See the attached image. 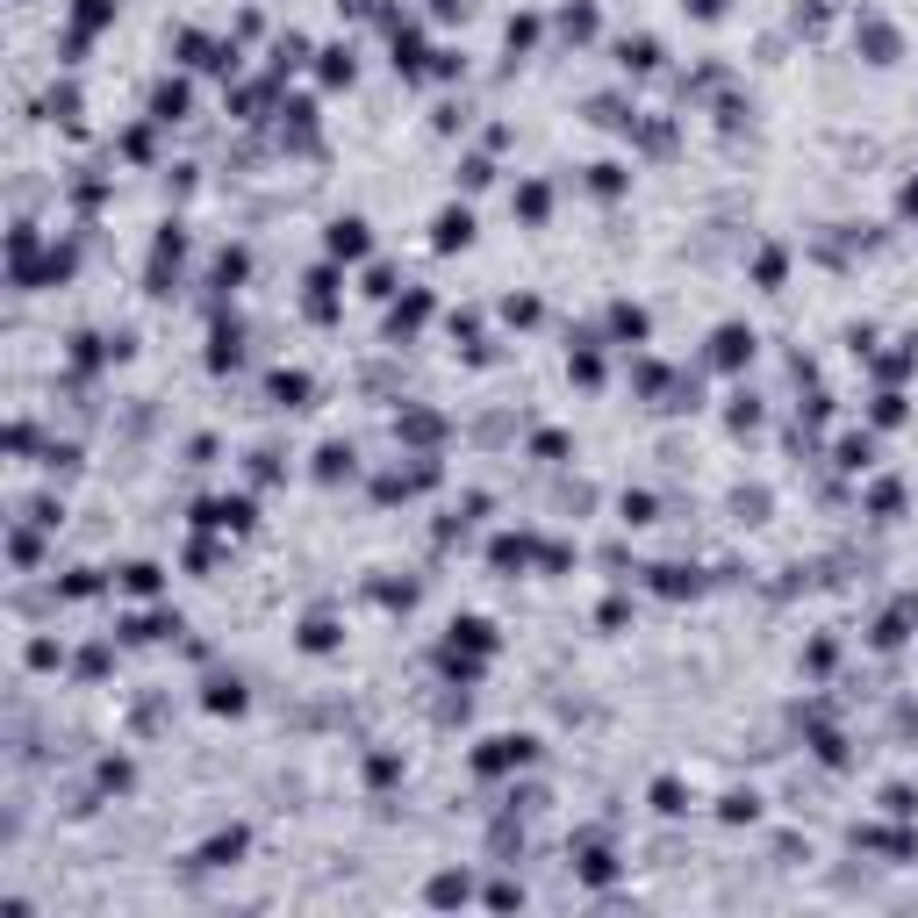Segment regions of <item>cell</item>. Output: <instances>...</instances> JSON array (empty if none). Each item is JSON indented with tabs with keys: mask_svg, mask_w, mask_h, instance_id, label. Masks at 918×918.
I'll list each match as a JSON object with an SVG mask.
<instances>
[{
	"mask_svg": "<svg viewBox=\"0 0 918 918\" xmlns=\"http://www.w3.org/2000/svg\"><path fill=\"white\" fill-rule=\"evenodd\" d=\"M854 44L868 51V65H890V58H897V29H890L883 15H861V22H854Z\"/></svg>",
	"mask_w": 918,
	"mask_h": 918,
	"instance_id": "19",
	"label": "cell"
},
{
	"mask_svg": "<svg viewBox=\"0 0 918 918\" xmlns=\"http://www.w3.org/2000/svg\"><path fill=\"white\" fill-rule=\"evenodd\" d=\"M653 495H646V488H624V495H617V524H653Z\"/></svg>",
	"mask_w": 918,
	"mask_h": 918,
	"instance_id": "42",
	"label": "cell"
},
{
	"mask_svg": "<svg viewBox=\"0 0 918 918\" xmlns=\"http://www.w3.org/2000/svg\"><path fill=\"white\" fill-rule=\"evenodd\" d=\"M266 395H273V409H309L316 381L302 374V366H273V374H266Z\"/></svg>",
	"mask_w": 918,
	"mask_h": 918,
	"instance_id": "11",
	"label": "cell"
},
{
	"mask_svg": "<svg viewBox=\"0 0 918 918\" xmlns=\"http://www.w3.org/2000/svg\"><path fill=\"white\" fill-rule=\"evenodd\" d=\"M531 452H538V460H553V467H560V460H567V452H574V438H567V431H538V438H531Z\"/></svg>",
	"mask_w": 918,
	"mask_h": 918,
	"instance_id": "52",
	"label": "cell"
},
{
	"mask_svg": "<svg viewBox=\"0 0 918 918\" xmlns=\"http://www.w3.org/2000/svg\"><path fill=\"white\" fill-rule=\"evenodd\" d=\"M115 589L137 596V603H158V596H166V567H158V560H122V567H115Z\"/></svg>",
	"mask_w": 918,
	"mask_h": 918,
	"instance_id": "13",
	"label": "cell"
},
{
	"mask_svg": "<svg viewBox=\"0 0 918 918\" xmlns=\"http://www.w3.org/2000/svg\"><path fill=\"white\" fill-rule=\"evenodd\" d=\"M832 460H840L847 474H868L876 467V431H847L840 445H832Z\"/></svg>",
	"mask_w": 918,
	"mask_h": 918,
	"instance_id": "28",
	"label": "cell"
},
{
	"mask_svg": "<svg viewBox=\"0 0 918 918\" xmlns=\"http://www.w3.org/2000/svg\"><path fill=\"white\" fill-rule=\"evenodd\" d=\"M424 316H431V287H402V302L388 309V338H395V345H409L416 330H424Z\"/></svg>",
	"mask_w": 918,
	"mask_h": 918,
	"instance_id": "12",
	"label": "cell"
},
{
	"mask_svg": "<svg viewBox=\"0 0 918 918\" xmlns=\"http://www.w3.org/2000/svg\"><path fill=\"white\" fill-rule=\"evenodd\" d=\"M868 510H876V517H897V510H904V481H876V488H868Z\"/></svg>",
	"mask_w": 918,
	"mask_h": 918,
	"instance_id": "48",
	"label": "cell"
},
{
	"mask_svg": "<svg viewBox=\"0 0 918 918\" xmlns=\"http://www.w3.org/2000/svg\"><path fill=\"white\" fill-rule=\"evenodd\" d=\"M323 252L338 266H359L366 252H374V223H366V216H330V223H323Z\"/></svg>",
	"mask_w": 918,
	"mask_h": 918,
	"instance_id": "3",
	"label": "cell"
},
{
	"mask_svg": "<svg viewBox=\"0 0 918 918\" xmlns=\"http://www.w3.org/2000/svg\"><path fill=\"white\" fill-rule=\"evenodd\" d=\"M782 273H790V252H782V244H768L761 259H754V280H761V287H782Z\"/></svg>",
	"mask_w": 918,
	"mask_h": 918,
	"instance_id": "46",
	"label": "cell"
},
{
	"mask_svg": "<svg viewBox=\"0 0 918 918\" xmlns=\"http://www.w3.org/2000/svg\"><path fill=\"white\" fill-rule=\"evenodd\" d=\"M158 130H166V122H151V115H144V122H130L115 151L130 158V166H151V151H158Z\"/></svg>",
	"mask_w": 918,
	"mask_h": 918,
	"instance_id": "27",
	"label": "cell"
},
{
	"mask_svg": "<svg viewBox=\"0 0 918 918\" xmlns=\"http://www.w3.org/2000/svg\"><path fill=\"white\" fill-rule=\"evenodd\" d=\"M868 424H876V431H897V424H904V395H897V388H883V395L868 402Z\"/></svg>",
	"mask_w": 918,
	"mask_h": 918,
	"instance_id": "39",
	"label": "cell"
},
{
	"mask_svg": "<svg viewBox=\"0 0 918 918\" xmlns=\"http://www.w3.org/2000/svg\"><path fill=\"white\" fill-rule=\"evenodd\" d=\"M101 589H115V574H101V567H65V574H51V596H58V603H94Z\"/></svg>",
	"mask_w": 918,
	"mask_h": 918,
	"instance_id": "10",
	"label": "cell"
},
{
	"mask_svg": "<svg viewBox=\"0 0 918 918\" xmlns=\"http://www.w3.org/2000/svg\"><path fill=\"white\" fill-rule=\"evenodd\" d=\"M488 180H495V166H488L481 151H474V158H460V187H467V194H474V187H488Z\"/></svg>",
	"mask_w": 918,
	"mask_h": 918,
	"instance_id": "55",
	"label": "cell"
},
{
	"mask_svg": "<svg viewBox=\"0 0 918 918\" xmlns=\"http://www.w3.org/2000/svg\"><path fill=\"white\" fill-rule=\"evenodd\" d=\"M8 452H15V460H29V452H36V424H29V416L8 424Z\"/></svg>",
	"mask_w": 918,
	"mask_h": 918,
	"instance_id": "56",
	"label": "cell"
},
{
	"mask_svg": "<svg viewBox=\"0 0 918 918\" xmlns=\"http://www.w3.org/2000/svg\"><path fill=\"white\" fill-rule=\"evenodd\" d=\"M8 567H15V574H36V567H44V524H29V517L8 524Z\"/></svg>",
	"mask_w": 918,
	"mask_h": 918,
	"instance_id": "14",
	"label": "cell"
},
{
	"mask_svg": "<svg viewBox=\"0 0 918 918\" xmlns=\"http://www.w3.org/2000/svg\"><path fill=\"white\" fill-rule=\"evenodd\" d=\"M216 560H223V553H216L208 538H194V546H187V567H194V574H208V567H216Z\"/></svg>",
	"mask_w": 918,
	"mask_h": 918,
	"instance_id": "58",
	"label": "cell"
},
{
	"mask_svg": "<svg viewBox=\"0 0 918 918\" xmlns=\"http://www.w3.org/2000/svg\"><path fill=\"white\" fill-rule=\"evenodd\" d=\"M244 847H252V832H244V825H230V832H216V840H208V847L194 854V861H201V868H237V861H244Z\"/></svg>",
	"mask_w": 918,
	"mask_h": 918,
	"instance_id": "24",
	"label": "cell"
},
{
	"mask_svg": "<svg viewBox=\"0 0 918 918\" xmlns=\"http://www.w3.org/2000/svg\"><path fill=\"white\" fill-rule=\"evenodd\" d=\"M653 811H660V818H682V811H689V790H682L675 775H660V782H653Z\"/></svg>",
	"mask_w": 918,
	"mask_h": 918,
	"instance_id": "40",
	"label": "cell"
},
{
	"mask_svg": "<svg viewBox=\"0 0 918 918\" xmlns=\"http://www.w3.org/2000/svg\"><path fill=\"white\" fill-rule=\"evenodd\" d=\"M574 868H582V883H596V890H603L610 876H617V854H610L603 840H582V861H574Z\"/></svg>",
	"mask_w": 918,
	"mask_h": 918,
	"instance_id": "31",
	"label": "cell"
},
{
	"mask_svg": "<svg viewBox=\"0 0 918 918\" xmlns=\"http://www.w3.org/2000/svg\"><path fill=\"white\" fill-rule=\"evenodd\" d=\"M883 811H890V818H911V811H918V797L897 782V790H883Z\"/></svg>",
	"mask_w": 918,
	"mask_h": 918,
	"instance_id": "57",
	"label": "cell"
},
{
	"mask_svg": "<svg viewBox=\"0 0 918 918\" xmlns=\"http://www.w3.org/2000/svg\"><path fill=\"white\" fill-rule=\"evenodd\" d=\"M22 517H29V524H44V531H58V524H65V503H58L51 488H44V495H29V503H22Z\"/></svg>",
	"mask_w": 918,
	"mask_h": 918,
	"instance_id": "41",
	"label": "cell"
},
{
	"mask_svg": "<svg viewBox=\"0 0 918 918\" xmlns=\"http://www.w3.org/2000/svg\"><path fill=\"white\" fill-rule=\"evenodd\" d=\"M560 36H574V44H589L596 36V0H567V8H560Z\"/></svg>",
	"mask_w": 918,
	"mask_h": 918,
	"instance_id": "36",
	"label": "cell"
},
{
	"mask_svg": "<svg viewBox=\"0 0 918 918\" xmlns=\"http://www.w3.org/2000/svg\"><path fill=\"white\" fill-rule=\"evenodd\" d=\"M395 775H402V754H388V746H381V754H366V782H374V790H388Z\"/></svg>",
	"mask_w": 918,
	"mask_h": 918,
	"instance_id": "49",
	"label": "cell"
},
{
	"mask_svg": "<svg viewBox=\"0 0 918 918\" xmlns=\"http://www.w3.org/2000/svg\"><path fill=\"white\" fill-rule=\"evenodd\" d=\"M115 632H122V646H158V639H180L187 624H180V610H130Z\"/></svg>",
	"mask_w": 918,
	"mask_h": 918,
	"instance_id": "6",
	"label": "cell"
},
{
	"mask_svg": "<svg viewBox=\"0 0 918 918\" xmlns=\"http://www.w3.org/2000/svg\"><path fill=\"white\" fill-rule=\"evenodd\" d=\"M72 273H79V244L51 237V252H44V266H36V287H65Z\"/></svg>",
	"mask_w": 918,
	"mask_h": 918,
	"instance_id": "21",
	"label": "cell"
},
{
	"mask_svg": "<svg viewBox=\"0 0 918 918\" xmlns=\"http://www.w3.org/2000/svg\"><path fill=\"white\" fill-rule=\"evenodd\" d=\"M617 65L624 72H660V36H624V44H617Z\"/></svg>",
	"mask_w": 918,
	"mask_h": 918,
	"instance_id": "33",
	"label": "cell"
},
{
	"mask_svg": "<svg viewBox=\"0 0 918 918\" xmlns=\"http://www.w3.org/2000/svg\"><path fill=\"white\" fill-rule=\"evenodd\" d=\"M44 474H79V445H72V438H51V445H44Z\"/></svg>",
	"mask_w": 918,
	"mask_h": 918,
	"instance_id": "47",
	"label": "cell"
},
{
	"mask_svg": "<svg viewBox=\"0 0 918 918\" xmlns=\"http://www.w3.org/2000/svg\"><path fill=\"white\" fill-rule=\"evenodd\" d=\"M452 646H467V653H495V624L488 617H452Z\"/></svg>",
	"mask_w": 918,
	"mask_h": 918,
	"instance_id": "32",
	"label": "cell"
},
{
	"mask_svg": "<svg viewBox=\"0 0 918 918\" xmlns=\"http://www.w3.org/2000/svg\"><path fill=\"white\" fill-rule=\"evenodd\" d=\"M474 244V208L467 201H452L431 216V252H467Z\"/></svg>",
	"mask_w": 918,
	"mask_h": 918,
	"instance_id": "9",
	"label": "cell"
},
{
	"mask_svg": "<svg viewBox=\"0 0 918 918\" xmlns=\"http://www.w3.org/2000/svg\"><path fill=\"white\" fill-rule=\"evenodd\" d=\"M567 381H582V388H596V381H603V359H596V345H574V359H567Z\"/></svg>",
	"mask_w": 918,
	"mask_h": 918,
	"instance_id": "44",
	"label": "cell"
},
{
	"mask_svg": "<svg viewBox=\"0 0 918 918\" xmlns=\"http://www.w3.org/2000/svg\"><path fill=\"white\" fill-rule=\"evenodd\" d=\"M538 29H546V22H538V15H510L503 44H510V51H531V44H538Z\"/></svg>",
	"mask_w": 918,
	"mask_h": 918,
	"instance_id": "50",
	"label": "cell"
},
{
	"mask_svg": "<svg viewBox=\"0 0 918 918\" xmlns=\"http://www.w3.org/2000/svg\"><path fill=\"white\" fill-rule=\"evenodd\" d=\"M295 646H302V653H338V646H345V624L330 617V610H309L302 632H295Z\"/></svg>",
	"mask_w": 918,
	"mask_h": 918,
	"instance_id": "16",
	"label": "cell"
},
{
	"mask_svg": "<svg viewBox=\"0 0 918 918\" xmlns=\"http://www.w3.org/2000/svg\"><path fill=\"white\" fill-rule=\"evenodd\" d=\"M682 8H689L696 22H718V15H725V0H682Z\"/></svg>",
	"mask_w": 918,
	"mask_h": 918,
	"instance_id": "59",
	"label": "cell"
},
{
	"mask_svg": "<svg viewBox=\"0 0 918 918\" xmlns=\"http://www.w3.org/2000/svg\"><path fill=\"white\" fill-rule=\"evenodd\" d=\"M352 474H359V452H352L345 438H330V445H316V481H323V488L352 481Z\"/></svg>",
	"mask_w": 918,
	"mask_h": 918,
	"instance_id": "18",
	"label": "cell"
},
{
	"mask_svg": "<svg viewBox=\"0 0 918 918\" xmlns=\"http://www.w3.org/2000/svg\"><path fill=\"white\" fill-rule=\"evenodd\" d=\"M44 115L65 122V130H79V87H72V79H51V94H44Z\"/></svg>",
	"mask_w": 918,
	"mask_h": 918,
	"instance_id": "35",
	"label": "cell"
},
{
	"mask_svg": "<svg viewBox=\"0 0 918 918\" xmlns=\"http://www.w3.org/2000/svg\"><path fill=\"white\" fill-rule=\"evenodd\" d=\"M538 295H503V323H538Z\"/></svg>",
	"mask_w": 918,
	"mask_h": 918,
	"instance_id": "54",
	"label": "cell"
},
{
	"mask_svg": "<svg viewBox=\"0 0 918 918\" xmlns=\"http://www.w3.org/2000/svg\"><path fill=\"white\" fill-rule=\"evenodd\" d=\"M302 309H309V323H338V259L302 280Z\"/></svg>",
	"mask_w": 918,
	"mask_h": 918,
	"instance_id": "8",
	"label": "cell"
},
{
	"mask_svg": "<svg viewBox=\"0 0 918 918\" xmlns=\"http://www.w3.org/2000/svg\"><path fill=\"white\" fill-rule=\"evenodd\" d=\"M244 280H252V252H244V244H223V252H216V266H208V287H216V295H230V287H244Z\"/></svg>",
	"mask_w": 918,
	"mask_h": 918,
	"instance_id": "20",
	"label": "cell"
},
{
	"mask_svg": "<svg viewBox=\"0 0 918 918\" xmlns=\"http://www.w3.org/2000/svg\"><path fill=\"white\" fill-rule=\"evenodd\" d=\"M94 782H101L108 797H130V790H137V768H130V754H101V768H94Z\"/></svg>",
	"mask_w": 918,
	"mask_h": 918,
	"instance_id": "30",
	"label": "cell"
},
{
	"mask_svg": "<svg viewBox=\"0 0 918 918\" xmlns=\"http://www.w3.org/2000/svg\"><path fill=\"white\" fill-rule=\"evenodd\" d=\"M754 345H761V338H754V323H718L703 359H711L718 374H739V366H754Z\"/></svg>",
	"mask_w": 918,
	"mask_h": 918,
	"instance_id": "5",
	"label": "cell"
},
{
	"mask_svg": "<svg viewBox=\"0 0 918 918\" xmlns=\"http://www.w3.org/2000/svg\"><path fill=\"white\" fill-rule=\"evenodd\" d=\"M115 22V0H72V22H65V36H58V51H65V65H79V51H87L94 36Z\"/></svg>",
	"mask_w": 918,
	"mask_h": 918,
	"instance_id": "1",
	"label": "cell"
},
{
	"mask_svg": "<svg viewBox=\"0 0 918 918\" xmlns=\"http://www.w3.org/2000/svg\"><path fill=\"white\" fill-rule=\"evenodd\" d=\"M646 330H653V316H646L639 302H610V338H617V345H646Z\"/></svg>",
	"mask_w": 918,
	"mask_h": 918,
	"instance_id": "25",
	"label": "cell"
},
{
	"mask_svg": "<svg viewBox=\"0 0 918 918\" xmlns=\"http://www.w3.org/2000/svg\"><path fill=\"white\" fill-rule=\"evenodd\" d=\"M366 295H374V302H395V295H402L395 266H366Z\"/></svg>",
	"mask_w": 918,
	"mask_h": 918,
	"instance_id": "51",
	"label": "cell"
},
{
	"mask_svg": "<svg viewBox=\"0 0 918 918\" xmlns=\"http://www.w3.org/2000/svg\"><path fill=\"white\" fill-rule=\"evenodd\" d=\"M897 216H918V173H911V180H904V187H897Z\"/></svg>",
	"mask_w": 918,
	"mask_h": 918,
	"instance_id": "60",
	"label": "cell"
},
{
	"mask_svg": "<svg viewBox=\"0 0 918 918\" xmlns=\"http://www.w3.org/2000/svg\"><path fill=\"white\" fill-rule=\"evenodd\" d=\"M725 424H732V431H754V424H761V402H754V395H732Z\"/></svg>",
	"mask_w": 918,
	"mask_h": 918,
	"instance_id": "53",
	"label": "cell"
},
{
	"mask_svg": "<svg viewBox=\"0 0 918 918\" xmlns=\"http://www.w3.org/2000/svg\"><path fill=\"white\" fill-rule=\"evenodd\" d=\"M531 754H538L531 732H495V739L474 746V775H510V768H524Z\"/></svg>",
	"mask_w": 918,
	"mask_h": 918,
	"instance_id": "2",
	"label": "cell"
},
{
	"mask_svg": "<svg viewBox=\"0 0 918 918\" xmlns=\"http://www.w3.org/2000/svg\"><path fill=\"white\" fill-rule=\"evenodd\" d=\"M474 897V876H467V868H452V876H438V883H431V904H467Z\"/></svg>",
	"mask_w": 918,
	"mask_h": 918,
	"instance_id": "43",
	"label": "cell"
},
{
	"mask_svg": "<svg viewBox=\"0 0 918 918\" xmlns=\"http://www.w3.org/2000/svg\"><path fill=\"white\" fill-rule=\"evenodd\" d=\"M252 696H244V675H208L201 682V711H216V718H237Z\"/></svg>",
	"mask_w": 918,
	"mask_h": 918,
	"instance_id": "17",
	"label": "cell"
},
{
	"mask_svg": "<svg viewBox=\"0 0 918 918\" xmlns=\"http://www.w3.org/2000/svg\"><path fill=\"white\" fill-rule=\"evenodd\" d=\"M646 582H653V596H668V603H682V596L703 589V574L682 567V560H668V567H646Z\"/></svg>",
	"mask_w": 918,
	"mask_h": 918,
	"instance_id": "22",
	"label": "cell"
},
{
	"mask_svg": "<svg viewBox=\"0 0 918 918\" xmlns=\"http://www.w3.org/2000/svg\"><path fill=\"white\" fill-rule=\"evenodd\" d=\"M510 208H517L524 223H546V216H553V187H546V180H524V187L510 194Z\"/></svg>",
	"mask_w": 918,
	"mask_h": 918,
	"instance_id": "29",
	"label": "cell"
},
{
	"mask_svg": "<svg viewBox=\"0 0 918 918\" xmlns=\"http://www.w3.org/2000/svg\"><path fill=\"white\" fill-rule=\"evenodd\" d=\"M488 560H495V567H524V560H531V538H524V531H495Z\"/></svg>",
	"mask_w": 918,
	"mask_h": 918,
	"instance_id": "38",
	"label": "cell"
},
{
	"mask_svg": "<svg viewBox=\"0 0 918 918\" xmlns=\"http://www.w3.org/2000/svg\"><path fill=\"white\" fill-rule=\"evenodd\" d=\"M194 524H201V531H252V524H259V503H252V495H208V503H194Z\"/></svg>",
	"mask_w": 918,
	"mask_h": 918,
	"instance_id": "4",
	"label": "cell"
},
{
	"mask_svg": "<svg viewBox=\"0 0 918 918\" xmlns=\"http://www.w3.org/2000/svg\"><path fill=\"white\" fill-rule=\"evenodd\" d=\"M316 79H323V87H352V79H359L352 44H323V51H316Z\"/></svg>",
	"mask_w": 918,
	"mask_h": 918,
	"instance_id": "23",
	"label": "cell"
},
{
	"mask_svg": "<svg viewBox=\"0 0 918 918\" xmlns=\"http://www.w3.org/2000/svg\"><path fill=\"white\" fill-rule=\"evenodd\" d=\"M338 15H374V0H338Z\"/></svg>",
	"mask_w": 918,
	"mask_h": 918,
	"instance_id": "61",
	"label": "cell"
},
{
	"mask_svg": "<svg viewBox=\"0 0 918 918\" xmlns=\"http://www.w3.org/2000/svg\"><path fill=\"white\" fill-rule=\"evenodd\" d=\"M201 359H208V374H230V366L244 359V323H237V316H223V323L208 330V352H201Z\"/></svg>",
	"mask_w": 918,
	"mask_h": 918,
	"instance_id": "15",
	"label": "cell"
},
{
	"mask_svg": "<svg viewBox=\"0 0 918 918\" xmlns=\"http://www.w3.org/2000/svg\"><path fill=\"white\" fill-rule=\"evenodd\" d=\"M718 818H725V825H754V818H761V797H754V790H725V797H718Z\"/></svg>",
	"mask_w": 918,
	"mask_h": 918,
	"instance_id": "37",
	"label": "cell"
},
{
	"mask_svg": "<svg viewBox=\"0 0 918 918\" xmlns=\"http://www.w3.org/2000/svg\"><path fill=\"white\" fill-rule=\"evenodd\" d=\"M144 115L166 122V130H173V122H187V115H194V87L180 79V72H166V79L151 87V101H144Z\"/></svg>",
	"mask_w": 918,
	"mask_h": 918,
	"instance_id": "7",
	"label": "cell"
},
{
	"mask_svg": "<svg viewBox=\"0 0 918 918\" xmlns=\"http://www.w3.org/2000/svg\"><path fill=\"white\" fill-rule=\"evenodd\" d=\"M22 668H29V675H58V668H65V639H51V632H36V639L22 646Z\"/></svg>",
	"mask_w": 918,
	"mask_h": 918,
	"instance_id": "26",
	"label": "cell"
},
{
	"mask_svg": "<svg viewBox=\"0 0 918 918\" xmlns=\"http://www.w3.org/2000/svg\"><path fill=\"white\" fill-rule=\"evenodd\" d=\"M108 660H115V646L101 639V646H87V653L72 660V675H79V682H101V675H108Z\"/></svg>",
	"mask_w": 918,
	"mask_h": 918,
	"instance_id": "45",
	"label": "cell"
},
{
	"mask_svg": "<svg viewBox=\"0 0 918 918\" xmlns=\"http://www.w3.org/2000/svg\"><path fill=\"white\" fill-rule=\"evenodd\" d=\"M624 187H632V166H617V158H596V166H589V194H603V201H617Z\"/></svg>",
	"mask_w": 918,
	"mask_h": 918,
	"instance_id": "34",
	"label": "cell"
}]
</instances>
